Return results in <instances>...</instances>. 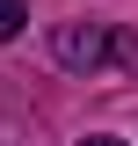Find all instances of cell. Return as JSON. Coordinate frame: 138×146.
Listing matches in <instances>:
<instances>
[{
	"mask_svg": "<svg viewBox=\"0 0 138 146\" xmlns=\"http://www.w3.org/2000/svg\"><path fill=\"white\" fill-rule=\"evenodd\" d=\"M51 58L73 73H102V66H131V44L109 36L102 22H58L51 29Z\"/></svg>",
	"mask_w": 138,
	"mask_h": 146,
	"instance_id": "1",
	"label": "cell"
},
{
	"mask_svg": "<svg viewBox=\"0 0 138 146\" xmlns=\"http://www.w3.org/2000/svg\"><path fill=\"white\" fill-rule=\"evenodd\" d=\"M22 22H29V0H0V44L22 36Z\"/></svg>",
	"mask_w": 138,
	"mask_h": 146,
	"instance_id": "2",
	"label": "cell"
},
{
	"mask_svg": "<svg viewBox=\"0 0 138 146\" xmlns=\"http://www.w3.org/2000/svg\"><path fill=\"white\" fill-rule=\"evenodd\" d=\"M80 146H124V139H80Z\"/></svg>",
	"mask_w": 138,
	"mask_h": 146,
	"instance_id": "3",
	"label": "cell"
}]
</instances>
